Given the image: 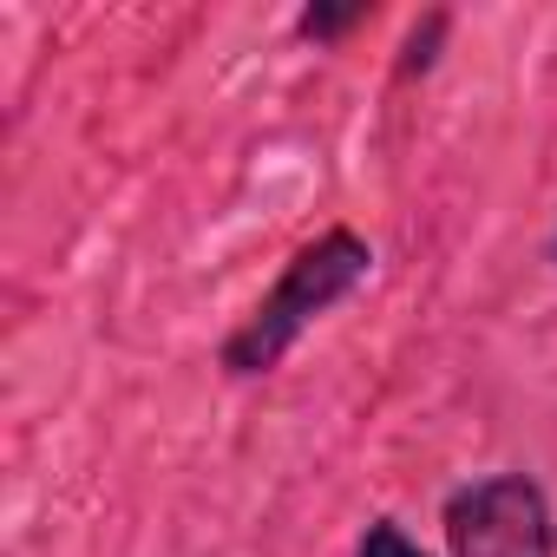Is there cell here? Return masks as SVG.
<instances>
[{
	"mask_svg": "<svg viewBox=\"0 0 557 557\" xmlns=\"http://www.w3.org/2000/svg\"><path fill=\"white\" fill-rule=\"evenodd\" d=\"M361 269H368V249L348 236V230H335V236H322V243H309L296 262H289V275L275 283V296L256 309V322L230 342V368L236 374H256V368H269L275 355H283L342 289H355L361 283Z\"/></svg>",
	"mask_w": 557,
	"mask_h": 557,
	"instance_id": "cell-1",
	"label": "cell"
},
{
	"mask_svg": "<svg viewBox=\"0 0 557 557\" xmlns=\"http://www.w3.org/2000/svg\"><path fill=\"white\" fill-rule=\"evenodd\" d=\"M453 557H550V518L537 485L524 479H485L446 511Z\"/></svg>",
	"mask_w": 557,
	"mask_h": 557,
	"instance_id": "cell-2",
	"label": "cell"
},
{
	"mask_svg": "<svg viewBox=\"0 0 557 557\" xmlns=\"http://www.w3.org/2000/svg\"><path fill=\"white\" fill-rule=\"evenodd\" d=\"M361 557H426V550H413L394 524H374V531H368V544H361Z\"/></svg>",
	"mask_w": 557,
	"mask_h": 557,
	"instance_id": "cell-3",
	"label": "cell"
}]
</instances>
